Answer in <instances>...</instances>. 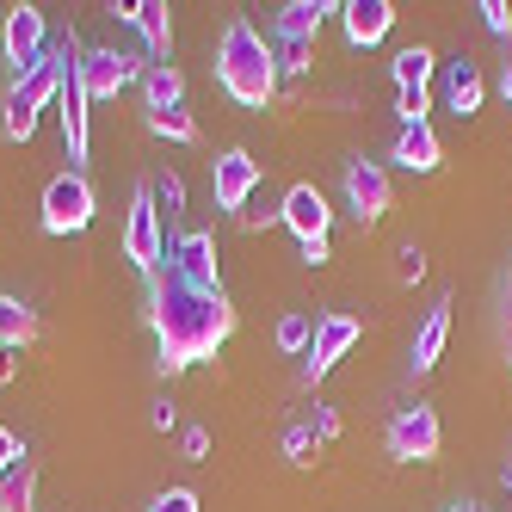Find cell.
Masks as SVG:
<instances>
[{"mask_svg":"<svg viewBox=\"0 0 512 512\" xmlns=\"http://www.w3.org/2000/svg\"><path fill=\"white\" fill-rule=\"evenodd\" d=\"M149 327H155V364L186 371V364L223 352V340L235 334V303L223 290H204L192 278H179L173 266H161L149 278Z\"/></svg>","mask_w":512,"mask_h":512,"instance_id":"cell-1","label":"cell"},{"mask_svg":"<svg viewBox=\"0 0 512 512\" xmlns=\"http://www.w3.org/2000/svg\"><path fill=\"white\" fill-rule=\"evenodd\" d=\"M216 87L247 112H266L278 99V50L247 19H229V31L216 38Z\"/></svg>","mask_w":512,"mask_h":512,"instance_id":"cell-2","label":"cell"},{"mask_svg":"<svg viewBox=\"0 0 512 512\" xmlns=\"http://www.w3.org/2000/svg\"><path fill=\"white\" fill-rule=\"evenodd\" d=\"M81 56V44H75V31H68V44H56V50H44L38 62L25 68V75L13 81V93H7V105H0V130H7L13 142H25L31 130H38V112L62 93V75H68V62Z\"/></svg>","mask_w":512,"mask_h":512,"instance_id":"cell-3","label":"cell"},{"mask_svg":"<svg viewBox=\"0 0 512 512\" xmlns=\"http://www.w3.org/2000/svg\"><path fill=\"white\" fill-rule=\"evenodd\" d=\"M124 260H130L142 278H155L161 260H167V235H161L155 186H136V198H130V216H124Z\"/></svg>","mask_w":512,"mask_h":512,"instance_id":"cell-4","label":"cell"},{"mask_svg":"<svg viewBox=\"0 0 512 512\" xmlns=\"http://www.w3.org/2000/svg\"><path fill=\"white\" fill-rule=\"evenodd\" d=\"M93 210H99V198L87 186V173L81 167L56 173L50 186H44V235H81L93 223Z\"/></svg>","mask_w":512,"mask_h":512,"instance_id":"cell-5","label":"cell"},{"mask_svg":"<svg viewBox=\"0 0 512 512\" xmlns=\"http://www.w3.org/2000/svg\"><path fill=\"white\" fill-rule=\"evenodd\" d=\"M75 81L87 87V99H118L130 81H142V62H136V56H124V50L93 44V50H81V56H75Z\"/></svg>","mask_w":512,"mask_h":512,"instance_id":"cell-6","label":"cell"},{"mask_svg":"<svg viewBox=\"0 0 512 512\" xmlns=\"http://www.w3.org/2000/svg\"><path fill=\"white\" fill-rule=\"evenodd\" d=\"M358 334H364L358 315H321V321H315V340H309V352H303V383H321V377L358 346Z\"/></svg>","mask_w":512,"mask_h":512,"instance_id":"cell-7","label":"cell"},{"mask_svg":"<svg viewBox=\"0 0 512 512\" xmlns=\"http://www.w3.org/2000/svg\"><path fill=\"white\" fill-rule=\"evenodd\" d=\"M383 438H389V457H395V463H432V457H438V414L414 401V408H401V414L389 420Z\"/></svg>","mask_w":512,"mask_h":512,"instance_id":"cell-8","label":"cell"},{"mask_svg":"<svg viewBox=\"0 0 512 512\" xmlns=\"http://www.w3.org/2000/svg\"><path fill=\"white\" fill-rule=\"evenodd\" d=\"M395 112H401V124H426V87H432V50H420V44H408V50H401L395 62Z\"/></svg>","mask_w":512,"mask_h":512,"instance_id":"cell-9","label":"cell"},{"mask_svg":"<svg viewBox=\"0 0 512 512\" xmlns=\"http://www.w3.org/2000/svg\"><path fill=\"white\" fill-rule=\"evenodd\" d=\"M253 186H260V161L247 149H223L210 161V192H216V210H247Z\"/></svg>","mask_w":512,"mask_h":512,"instance_id":"cell-10","label":"cell"},{"mask_svg":"<svg viewBox=\"0 0 512 512\" xmlns=\"http://www.w3.org/2000/svg\"><path fill=\"white\" fill-rule=\"evenodd\" d=\"M167 266L179 278L204 284V290H223V278H216V235L210 229H186L179 241H167Z\"/></svg>","mask_w":512,"mask_h":512,"instance_id":"cell-11","label":"cell"},{"mask_svg":"<svg viewBox=\"0 0 512 512\" xmlns=\"http://www.w3.org/2000/svg\"><path fill=\"white\" fill-rule=\"evenodd\" d=\"M0 50H7L13 81H19L25 68L44 56V13H38V7H7V25H0Z\"/></svg>","mask_w":512,"mask_h":512,"instance_id":"cell-12","label":"cell"},{"mask_svg":"<svg viewBox=\"0 0 512 512\" xmlns=\"http://www.w3.org/2000/svg\"><path fill=\"white\" fill-rule=\"evenodd\" d=\"M346 204L358 216V229H371L389 210V173L377 161H346Z\"/></svg>","mask_w":512,"mask_h":512,"instance_id":"cell-13","label":"cell"},{"mask_svg":"<svg viewBox=\"0 0 512 512\" xmlns=\"http://www.w3.org/2000/svg\"><path fill=\"white\" fill-rule=\"evenodd\" d=\"M278 223L297 235V241H327V223H334V210H327L321 186H290L284 204H278Z\"/></svg>","mask_w":512,"mask_h":512,"instance_id":"cell-14","label":"cell"},{"mask_svg":"<svg viewBox=\"0 0 512 512\" xmlns=\"http://www.w3.org/2000/svg\"><path fill=\"white\" fill-rule=\"evenodd\" d=\"M112 19L136 25L142 44H149V50L167 62V50H173V13H167V0H130V7H112Z\"/></svg>","mask_w":512,"mask_h":512,"instance_id":"cell-15","label":"cell"},{"mask_svg":"<svg viewBox=\"0 0 512 512\" xmlns=\"http://www.w3.org/2000/svg\"><path fill=\"white\" fill-rule=\"evenodd\" d=\"M62 142H68V161H87V87L75 81V62H68V75H62Z\"/></svg>","mask_w":512,"mask_h":512,"instance_id":"cell-16","label":"cell"},{"mask_svg":"<svg viewBox=\"0 0 512 512\" xmlns=\"http://www.w3.org/2000/svg\"><path fill=\"white\" fill-rule=\"evenodd\" d=\"M327 13H340V7H327V0H290V7H278V44L315 50L321 19H327Z\"/></svg>","mask_w":512,"mask_h":512,"instance_id":"cell-17","label":"cell"},{"mask_svg":"<svg viewBox=\"0 0 512 512\" xmlns=\"http://www.w3.org/2000/svg\"><path fill=\"white\" fill-rule=\"evenodd\" d=\"M340 19H346V44H358V50H371L383 31L395 25V7L389 0H346L340 7Z\"/></svg>","mask_w":512,"mask_h":512,"instance_id":"cell-18","label":"cell"},{"mask_svg":"<svg viewBox=\"0 0 512 512\" xmlns=\"http://www.w3.org/2000/svg\"><path fill=\"white\" fill-rule=\"evenodd\" d=\"M395 161L408 167V173H432L438 161H445V142H438L432 124H401V136H395Z\"/></svg>","mask_w":512,"mask_h":512,"instance_id":"cell-19","label":"cell"},{"mask_svg":"<svg viewBox=\"0 0 512 512\" xmlns=\"http://www.w3.org/2000/svg\"><path fill=\"white\" fill-rule=\"evenodd\" d=\"M445 334H451V303H432L426 321H420V334H414V352H408L414 371H432V364H438V352H445Z\"/></svg>","mask_w":512,"mask_h":512,"instance_id":"cell-20","label":"cell"},{"mask_svg":"<svg viewBox=\"0 0 512 512\" xmlns=\"http://www.w3.org/2000/svg\"><path fill=\"white\" fill-rule=\"evenodd\" d=\"M31 500H38V463L19 457L0 469V512H31Z\"/></svg>","mask_w":512,"mask_h":512,"instance_id":"cell-21","label":"cell"},{"mask_svg":"<svg viewBox=\"0 0 512 512\" xmlns=\"http://www.w3.org/2000/svg\"><path fill=\"white\" fill-rule=\"evenodd\" d=\"M142 99H149V112H173V105H186V81H179L173 62H149L142 68Z\"/></svg>","mask_w":512,"mask_h":512,"instance_id":"cell-22","label":"cell"},{"mask_svg":"<svg viewBox=\"0 0 512 512\" xmlns=\"http://www.w3.org/2000/svg\"><path fill=\"white\" fill-rule=\"evenodd\" d=\"M445 99H451V112H457V118L482 112V75H475V62H469V56H457V62L445 68Z\"/></svg>","mask_w":512,"mask_h":512,"instance_id":"cell-23","label":"cell"},{"mask_svg":"<svg viewBox=\"0 0 512 512\" xmlns=\"http://www.w3.org/2000/svg\"><path fill=\"white\" fill-rule=\"evenodd\" d=\"M0 340H7V352H19V346L38 340V315H31V303L0 297Z\"/></svg>","mask_w":512,"mask_h":512,"instance_id":"cell-24","label":"cell"},{"mask_svg":"<svg viewBox=\"0 0 512 512\" xmlns=\"http://www.w3.org/2000/svg\"><path fill=\"white\" fill-rule=\"evenodd\" d=\"M149 130L167 136V142H192L198 136V118L186 112V105H173V112H149Z\"/></svg>","mask_w":512,"mask_h":512,"instance_id":"cell-25","label":"cell"},{"mask_svg":"<svg viewBox=\"0 0 512 512\" xmlns=\"http://www.w3.org/2000/svg\"><path fill=\"white\" fill-rule=\"evenodd\" d=\"M309 340H315V321L309 315H284L278 321V346L284 352H309Z\"/></svg>","mask_w":512,"mask_h":512,"instance_id":"cell-26","label":"cell"},{"mask_svg":"<svg viewBox=\"0 0 512 512\" xmlns=\"http://www.w3.org/2000/svg\"><path fill=\"white\" fill-rule=\"evenodd\" d=\"M315 445H321V438H315L309 426H290V432H284V457H290V463H315Z\"/></svg>","mask_w":512,"mask_h":512,"instance_id":"cell-27","label":"cell"},{"mask_svg":"<svg viewBox=\"0 0 512 512\" xmlns=\"http://www.w3.org/2000/svg\"><path fill=\"white\" fill-rule=\"evenodd\" d=\"M500 352H506V371H512V266L500 278Z\"/></svg>","mask_w":512,"mask_h":512,"instance_id":"cell-28","label":"cell"},{"mask_svg":"<svg viewBox=\"0 0 512 512\" xmlns=\"http://www.w3.org/2000/svg\"><path fill=\"white\" fill-rule=\"evenodd\" d=\"M155 210H167V216L186 210V179H179V173H167L161 186H155Z\"/></svg>","mask_w":512,"mask_h":512,"instance_id":"cell-29","label":"cell"},{"mask_svg":"<svg viewBox=\"0 0 512 512\" xmlns=\"http://www.w3.org/2000/svg\"><path fill=\"white\" fill-rule=\"evenodd\" d=\"M482 25L494 31L500 44H512V7H506V0H482Z\"/></svg>","mask_w":512,"mask_h":512,"instance_id":"cell-30","label":"cell"},{"mask_svg":"<svg viewBox=\"0 0 512 512\" xmlns=\"http://www.w3.org/2000/svg\"><path fill=\"white\" fill-rule=\"evenodd\" d=\"M149 512H198V494L192 488H161Z\"/></svg>","mask_w":512,"mask_h":512,"instance_id":"cell-31","label":"cell"},{"mask_svg":"<svg viewBox=\"0 0 512 512\" xmlns=\"http://www.w3.org/2000/svg\"><path fill=\"white\" fill-rule=\"evenodd\" d=\"M309 432H315V438H340V414H334V408H315Z\"/></svg>","mask_w":512,"mask_h":512,"instance_id":"cell-32","label":"cell"},{"mask_svg":"<svg viewBox=\"0 0 512 512\" xmlns=\"http://www.w3.org/2000/svg\"><path fill=\"white\" fill-rule=\"evenodd\" d=\"M420 272H426V253H420V247H401V278H408V284H414Z\"/></svg>","mask_w":512,"mask_h":512,"instance_id":"cell-33","label":"cell"},{"mask_svg":"<svg viewBox=\"0 0 512 512\" xmlns=\"http://www.w3.org/2000/svg\"><path fill=\"white\" fill-rule=\"evenodd\" d=\"M297 260L303 266H327V241H297Z\"/></svg>","mask_w":512,"mask_h":512,"instance_id":"cell-34","label":"cell"},{"mask_svg":"<svg viewBox=\"0 0 512 512\" xmlns=\"http://www.w3.org/2000/svg\"><path fill=\"white\" fill-rule=\"evenodd\" d=\"M25 457V445H19V438L7 432V426H0V469H7V463H19Z\"/></svg>","mask_w":512,"mask_h":512,"instance_id":"cell-35","label":"cell"},{"mask_svg":"<svg viewBox=\"0 0 512 512\" xmlns=\"http://www.w3.org/2000/svg\"><path fill=\"white\" fill-rule=\"evenodd\" d=\"M210 451V432L204 426H186V457H204Z\"/></svg>","mask_w":512,"mask_h":512,"instance_id":"cell-36","label":"cell"},{"mask_svg":"<svg viewBox=\"0 0 512 512\" xmlns=\"http://www.w3.org/2000/svg\"><path fill=\"white\" fill-rule=\"evenodd\" d=\"M445 512H488V506H482V500H451Z\"/></svg>","mask_w":512,"mask_h":512,"instance_id":"cell-37","label":"cell"},{"mask_svg":"<svg viewBox=\"0 0 512 512\" xmlns=\"http://www.w3.org/2000/svg\"><path fill=\"white\" fill-rule=\"evenodd\" d=\"M500 93H506V105H512V62H506V75H500Z\"/></svg>","mask_w":512,"mask_h":512,"instance_id":"cell-38","label":"cell"},{"mask_svg":"<svg viewBox=\"0 0 512 512\" xmlns=\"http://www.w3.org/2000/svg\"><path fill=\"white\" fill-rule=\"evenodd\" d=\"M506 494H512V463H506Z\"/></svg>","mask_w":512,"mask_h":512,"instance_id":"cell-39","label":"cell"},{"mask_svg":"<svg viewBox=\"0 0 512 512\" xmlns=\"http://www.w3.org/2000/svg\"><path fill=\"white\" fill-rule=\"evenodd\" d=\"M0 352H7V340H0Z\"/></svg>","mask_w":512,"mask_h":512,"instance_id":"cell-40","label":"cell"}]
</instances>
